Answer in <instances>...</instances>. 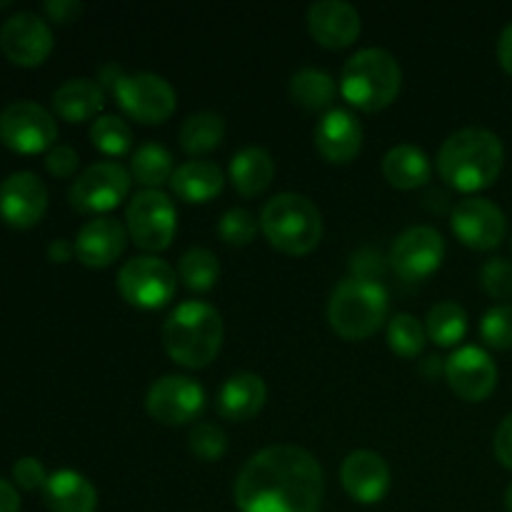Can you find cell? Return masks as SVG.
<instances>
[{"instance_id":"cell-1","label":"cell","mask_w":512,"mask_h":512,"mask_svg":"<svg viewBox=\"0 0 512 512\" xmlns=\"http://www.w3.org/2000/svg\"><path fill=\"white\" fill-rule=\"evenodd\" d=\"M323 468L298 445H268L235 478L240 512H320Z\"/></svg>"},{"instance_id":"cell-2","label":"cell","mask_w":512,"mask_h":512,"mask_svg":"<svg viewBox=\"0 0 512 512\" xmlns=\"http://www.w3.org/2000/svg\"><path fill=\"white\" fill-rule=\"evenodd\" d=\"M505 163L503 140L488 128L468 125L448 135L438 153L440 178L455 190L475 193L498 180Z\"/></svg>"},{"instance_id":"cell-3","label":"cell","mask_w":512,"mask_h":512,"mask_svg":"<svg viewBox=\"0 0 512 512\" xmlns=\"http://www.w3.org/2000/svg\"><path fill=\"white\" fill-rule=\"evenodd\" d=\"M163 345L175 363L205 368L223 345V318L203 300H185L163 323Z\"/></svg>"},{"instance_id":"cell-4","label":"cell","mask_w":512,"mask_h":512,"mask_svg":"<svg viewBox=\"0 0 512 512\" xmlns=\"http://www.w3.org/2000/svg\"><path fill=\"white\" fill-rule=\"evenodd\" d=\"M403 70L398 58L385 48H363L343 65L340 93L360 110H383L398 98Z\"/></svg>"},{"instance_id":"cell-5","label":"cell","mask_w":512,"mask_h":512,"mask_svg":"<svg viewBox=\"0 0 512 512\" xmlns=\"http://www.w3.org/2000/svg\"><path fill=\"white\" fill-rule=\"evenodd\" d=\"M388 290L373 278L340 280L330 293L328 320L335 333L345 340H365L378 333L388 318Z\"/></svg>"},{"instance_id":"cell-6","label":"cell","mask_w":512,"mask_h":512,"mask_svg":"<svg viewBox=\"0 0 512 512\" xmlns=\"http://www.w3.org/2000/svg\"><path fill=\"white\" fill-rule=\"evenodd\" d=\"M260 228L280 253L305 255L323 238V215L305 195L278 193L265 203Z\"/></svg>"},{"instance_id":"cell-7","label":"cell","mask_w":512,"mask_h":512,"mask_svg":"<svg viewBox=\"0 0 512 512\" xmlns=\"http://www.w3.org/2000/svg\"><path fill=\"white\" fill-rule=\"evenodd\" d=\"M128 235L143 250H165L178 230V210L168 193L158 188H145L130 198L125 210Z\"/></svg>"},{"instance_id":"cell-8","label":"cell","mask_w":512,"mask_h":512,"mask_svg":"<svg viewBox=\"0 0 512 512\" xmlns=\"http://www.w3.org/2000/svg\"><path fill=\"white\" fill-rule=\"evenodd\" d=\"M58 140L53 113L33 100H15L0 110V143L15 153L33 155L50 150Z\"/></svg>"},{"instance_id":"cell-9","label":"cell","mask_w":512,"mask_h":512,"mask_svg":"<svg viewBox=\"0 0 512 512\" xmlns=\"http://www.w3.org/2000/svg\"><path fill=\"white\" fill-rule=\"evenodd\" d=\"M113 98L130 118L140 123H163L173 115L178 95L175 88L158 73H123L113 85Z\"/></svg>"},{"instance_id":"cell-10","label":"cell","mask_w":512,"mask_h":512,"mask_svg":"<svg viewBox=\"0 0 512 512\" xmlns=\"http://www.w3.org/2000/svg\"><path fill=\"white\" fill-rule=\"evenodd\" d=\"M178 275L165 260L155 255H138L130 258L118 270V290L130 305L143 310L163 308L175 295Z\"/></svg>"},{"instance_id":"cell-11","label":"cell","mask_w":512,"mask_h":512,"mask_svg":"<svg viewBox=\"0 0 512 512\" xmlns=\"http://www.w3.org/2000/svg\"><path fill=\"white\" fill-rule=\"evenodd\" d=\"M133 175L115 160H98L88 165L70 185V205L80 213H105L113 210L130 193Z\"/></svg>"},{"instance_id":"cell-12","label":"cell","mask_w":512,"mask_h":512,"mask_svg":"<svg viewBox=\"0 0 512 512\" xmlns=\"http://www.w3.org/2000/svg\"><path fill=\"white\" fill-rule=\"evenodd\" d=\"M445 238L430 225L403 230L390 245V265L403 280H425L443 265Z\"/></svg>"},{"instance_id":"cell-13","label":"cell","mask_w":512,"mask_h":512,"mask_svg":"<svg viewBox=\"0 0 512 512\" xmlns=\"http://www.w3.org/2000/svg\"><path fill=\"white\" fill-rule=\"evenodd\" d=\"M150 418L165 425H183L198 418L205 408V390L188 375H163L145 395Z\"/></svg>"},{"instance_id":"cell-14","label":"cell","mask_w":512,"mask_h":512,"mask_svg":"<svg viewBox=\"0 0 512 512\" xmlns=\"http://www.w3.org/2000/svg\"><path fill=\"white\" fill-rule=\"evenodd\" d=\"M0 50L10 63L35 68L45 63L53 50V30L43 15L20 10L0 25Z\"/></svg>"},{"instance_id":"cell-15","label":"cell","mask_w":512,"mask_h":512,"mask_svg":"<svg viewBox=\"0 0 512 512\" xmlns=\"http://www.w3.org/2000/svg\"><path fill=\"white\" fill-rule=\"evenodd\" d=\"M453 233L463 240L468 248L493 250L503 243L508 233L505 213L488 198H465L450 213Z\"/></svg>"},{"instance_id":"cell-16","label":"cell","mask_w":512,"mask_h":512,"mask_svg":"<svg viewBox=\"0 0 512 512\" xmlns=\"http://www.w3.org/2000/svg\"><path fill=\"white\" fill-rule=\"evenodd\" d=\"M445 378L455 395L468 403H480L493 395L495 385H498V365L483 348L465 345L445 360Z\"/></svg>"},{"instance_id":"cell-17","label":"cell","mask_w":512,"mask_h":512,"mask_svg":"<svg viewBox=\"0 0 512 512\" xmlns=\"http://www.w3.org/2000/svg\"><path fill=\"white\" fill-rule=\"evenodd\" d=\"M48 210V188L30 170H18L0 183V218L13 228H33Z\"/></svg>"},{"instance_id":"cell-18","label":"cell","mask_w":512,"mask_h":512,"mask_svg":"<svg viewBox=\"0 0 512 512\" xmlns=\"http://www.w3.org/2000/svg\"><path fill=\"white\" fill-rule=\"evenodd\" d=\"M75 255L88 268H108L123 255L128 245V228L118 218L98 215L88 220L75 235Z\"/></svg>"},{"instance_id":"cell-19","label":"cell","mask_w":512,"mask_h":512,"mask_svg":"<svg viewBox=\"0 0 512 512\" xmlns=\"http://www.w3.org/2000/svg\"><path fill=\"white\" fill-rule=\"evenodd\" d=\"M345 493L363 505L380 503L390 490V468L373 450H353L340 468Z\"/></svg>"},{"instance_id":"cell-20","label":"cell","mask_w":512,"mask_h":512,"mask_svg":"<svg viewBox=\"0 0 512 512\" xmlns=\"http://www.w3.org/2000/svg\"><path fill=\"white\" fill-rule=\"evenodd\" d=\"M308 28L325 48H345L360 35V13L348 0H318L308 10Z\"/></svg>"},{"instance_id":"cell-21","label":"cell","mask_w":512,"mask_h":512,"mask_svg":"<svg viewBox=\"0 0 512 512\" xmlns=\"http://www.w3.org/2000/svg\"><path fill=\"white\" fill-rule=\"evenodd\" d=\"M315 148L330 163H348L363 148V125L350 110L330 108L315 125Z\"/></svg>"},{"instance_id":"cell-22","label":"cell","mask_w":512,"mask_h":512,"mask_svg":"<svg viewBox=\"0 0 512 512\" xmlns=\"http://www.w3.org/2000/svg\"><path fill=\"white\" fill-rule=\"evenodd\" d=\"M265 400H268L265 380L260 375L243 370V373L230 375L223 383V388H220L218 413L225 420L243 423V420H250L253 415H258L263 410Z\"/></svg>"},{"instance_id":"cell-23","label":"cell","mask_w":512,"mask_h":512,"mask_svg":"<svg viewBox=\"0 0 512 512\" xmlns=\"http://www.w3.org/2000/svg\"><path fill=\"white\" fill-rule=\"evenodd\" d=\"M43 500L50 512H95L98 490L78 470H55L45 483Z\"/></svg>"},{"instance_id":"cell-24","label":"cell","mask_w":512,"mask_h":512,"mask_svg":"<svg viewBox=\"0 0 512 512\" xmlns=\"http://www.w3.org/2000/svg\"><path fill=\"white\" fill-rule=\"evenodd\" d=\"M223 170L213 160H188L178 165L170 178V188L185 203H208L223 190Z\"/></svg>"},{"instance_id":"cell-25","label":"cell","mask_w":512,"mask_h":512,"mask_svg":"<svg viewBox=\"0 0 512 512\" xmlns=\"http://www.w3.org/2000/svg\"><path fill=\"white\" fill-rule=\"evenodd\" d=\"M105 103V88L98 80L70 78L53 93V110L68 123H83L98 115Z\"/></svg>"},{"instance_id":"cell-26","label":"cell","mask_w":512,"mask_h":512,"mask_svg":"<svg viewBox=\"0 0 512 512\" xmlns=\"http://www.w3.org/2000/svg\"><path fill=\"white\" fill-rule=\"evenodd\" d=\"M275 178V160L260 145H248V148L238 150L230 160V180H233L235 190L245 198L263 193Z\"/></svg>"},{"instance_id":"cell-27","label":"cell","mask_w":512,"mask_h":512,"mask_svg":"<svg viewBox=\"0 0 512 512\" xmlns=\"http://www.w3.org/2000/svg\"><path fill=\"white\" fill-rule=\"evenodd\" d=\"M383 175L395 188L413 190L428 183L430 175H433V165H430L425 150H420L418 145L398 143L385 153Z\"/></svg>"},{"instance_id":"cell-28","label":"cell","mask_w":512,"mask_h":512,"mask_svg":"<svg viewBox=\"0 0 512 512\" xmlns=\"http://www.w3.org/2000/svg\"><path fill=\"white\" fill-rule=\"evenodd\" d=\"M225 138V120L223 115L213 110H198L188 115L180 125V145L185 153L203 155L218 148Z\"/></svg>"},{"instance_id":"cell-29","label":"cell","mask_w":512,"mask_h":512,"mask_svg":"<svg viewBox=\"0 0 512 512\" xmlns=\"http://www.w3.org/2000/svg\"><path fill=\"white\" fill-rule=\"evenodd\" d=\"M175 173L173 165V153H170L165 145L160 143H143L138 145V150L130 158V175L138 183L148 185V188H158L163 183H170Z\"/></svg>"},{"instance_id":"cell-30","label":"cell","mask_w":512,"mask_h":512,"mask_svg":"<svg viewBox=\"0 0 512 512\" xmlns=\"http://www.w3.org/2000/svg\"><path fill=\"white\" fill-rule=\"evenodd\" d=\"M425 333L433 343L443 345V348L458 345L468 333V313H465L463 305L453 303V300H440L428 310Z\"/></svg>"},{"instance_id":"cell-31","label":"cell","mask_w":512,"mask_h":512,"mask_svg":"<svg viewBox=\"0 0 512 512\" xmlns=\"http://www.w3.org/2000/svg\"><path fill=\"white\" fill-rule=\"evenodd\" d=\"M333 75L318 68H303L290 78V98L305 110H323L333 103L335 98Z\"/></svg>"},{"instance_id":"cell-32","label":"cell","mask_w":512,"mask_h":512,"mask_svg":"<svg viewBox=\"0 0 512 512\" xmlns=\"http://www.w3.org/2000/svg\"><path fill=\"white\" fill-rule=\"evenodd\" d=\"M180 280L188 285L190 290H210L220 275V263L215 258L213 250L208 248H190L185 250L178 265Z\"/></svg>"},{"instance_id":"cell-33","label":"cell","mask_w":512,"mask_h":512,"mask_svg":"<svg viewBox=\"0 0 512 512\" xmlns=\"http://www.w3.org/2000/svg\"><path fill=\"white\" fill-rule=\"evenodd\" d=\"M90 140L105 155H125L133 148V130L123 118L113 113L98 115L90 125Z\"/></svg>"},{"instance_id":"cell-34","label":"cell","mask_w":512,"mask_h":512,"mask_svg":"<svg viewBox=\"0 0 512 512\" xmlns=\"http://www.w3.org/2000/svg\"><path fill=\"white\" fill-rule=\"evenodd\" d=\"M425 340H428V333H425L423 323L415 315L398 313L390 318L388 345L395 355H400V358H415V355L423 353Z\"/></svg>"},{"instance_id":"cell-35","label":"cell","mask_w":512,"mask_h":512,"mask_svg":"<svg viewBox=\"0 0 512 512\" xmlns=\"http://www.w3.org/2000/svg\"><path fill=\"white\" fill-rule=\"evenodd\" d=\"M188 443L195 458L213 463V460L223 458L225 450H228V435L215 423H195L193 430H190Z\"/></svg>"},{"instance_id":"cell-36","label":"cell","mask_w":512,"mask_h":512,"mask_svg":"<svg viewBox=\"0 0 512 512\" xmlns=\"http://www.w3.org/2000/svg\"><path fill=\"white\" fill-rule=\"evenodd\" d=\"M480 335L495 350L512 348V305L503 303L490 308L480 320Z\"/></svg>"},{"instance_id":"cell-37","label":"cell","mask_w":512,"mask_h":512,"mask_svg":"<svg viewBox=\"0 0 512 512\" xmlns=\"http://www.w3.org/2000/svg\"><path fill=\"white\" fill-rule=\"evenodd\" d=\"M258 218L248 208H230L220 215L218 233L230 245H248L258 233Z\"/></svg>"},{"instance_id":"cell-38","label":"cell","mask_w":512,"mask_h":512,"mask_svg":"<svg viewBox=\"0 0 512 512\" xmlns=\"http://www.w3.org/2000/svg\"><path fill=\"white\" fill-rule=\"evenodd\" d=\"M480 285L495 300L512 298V263L508 258H490L480 268Z\"/></svg>"},{"instance_id":"cell-39","label":"cell","mask_w":512,"mask_h":512,"mask_svg":"<svg viewBox=\"0 0 512 512\" xmlns=\"http://www.w3.org/2000/svg\"><path fill=\"white\" fill-rule=\"evenodd\" d=\"M48 470L38 458H20L13 465V480L23 490H43L48 483Z\"/></svg>"},{"instance_id":"cell-40","label":"cell","mask_w":512,"mask_h":512,"mask_svg":"<svg viewBox=\"0 0 512 512\" xmlns=\"http://www.w3.org/2000/svg\"><path fill=\"white\" fill-rule=\"evenodd\" d=\"M80 158L78 150L70 148V145H53L45 155V168L55 175V178H70V175L78 170Z\"/></svg>"},{"instance_id":"cell-41","label":"cell","mask_w":512,"mask_h":512,"mask_svg":"<svg viewBox=\"0 0 512 512\" xmlns=\"http://www.w3.org/2000/svg\"><path fill=\"white\" fill-rule=\"evenodd\" d=\"M495 455L505 468L512 470V413L495 430Z\"/></svg>"},{"instance_id":"cell-42","label":"cell","mask_w":512,"mask_h":512,"mask_svg":"<svg viewBox=\"0 0 512 512\" xmlns=\"http://www.w3.org/2000/svg\"><path fill=\"white\" fill-rule=\"evenodd\" d=\"M43 10L55 20V23H70V20H75L83 13L85 5L78 3V0H48V3L43 5Z\"/></svg>"},{"instance_id":"cell-43","label":"cell","mask_w":512,"mask_h":512,"mask_svg":"<svg viewBox=\"0 0 512 512\" xmlns=\"http://www.w3.org/2000/svg\"><path fill=\"white\" fill-rule=\"evenodd\" d=\"M0 512H20V495L5 478H0Z\"/></svg>"},{"instance_id":"cell-44","label":"cell","mask_w":512,"mask_h":512,"mask_svg":"<svg viewBox=\"0 0 512 512\" xmlns=\"http://www.w3.org/2000/svg\"><path fill=\"white\" fill-rule=\"evenodd\" d=\"M498 58H500V65H503V68L512 75V20L508 25H505L503 33H500Z\"/></svg>"},{"instance_id":"cell-45","label":"cell","mask_w":512,"mask_h":512,"mask_svg":"<svg viewBox=\"0 0 512 512\" xmlns=\"http://www.w3.org/2000/svg\"><path fill=\"white\" fill-rule=\"evenodd\" d=\"M73 253H75V245H70L68 240L63 238L53 240V243L48 245V258L53 260V263H68V260L73 258Z\"/></svg>"},{"instance_id":"cell-46","label":"cell","mask_w":512,"mask_h":512,"mask_svg":"<svg viewBox=\"0 0 512 512\" xmlns=\"http://www.w3.org/2000/svg\"><path fill=\"white\" fill-rule=\"evenodd\" d=\"M505 508L512 512V483L508 485V490H505Z\"/></svg>"}]
</instances>
